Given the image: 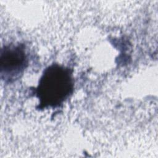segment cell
I'll list each match as a JSON object with an SVG mask.
<instances>
[{
	"instance_id": "2",
	"label": "cell",
	"mask_w": 158,
	"mask_h": 158,
	"mask_svg": "<svg viewBox=\"0 0 158 158\" xmlns=\"http://www.w3.org/2000/svg\"><path fill=\"white\" fill-rule=\"evenodd\" d=\"M27 60L23 45L4 46L1 49L0 57L1 77L9 80L17 78L25 68Z\"/></svg>"
},
{
	"instance_id": "1",
	"label": "cell",
	"mask_w": 158,
	"mask_h": 158,
	"mask_svg": "<svg viewBox=\"0 0 158 158\" xmlns=\"http://www.w3.org/2000/svg\"><path fill=\"white\" fill-rule=\"evenodd\" d=\"M73 80L69 69L52 64L45 69L36 88L41 107L62 104L73 91Z\"/></svg>"
}]
</instances>
